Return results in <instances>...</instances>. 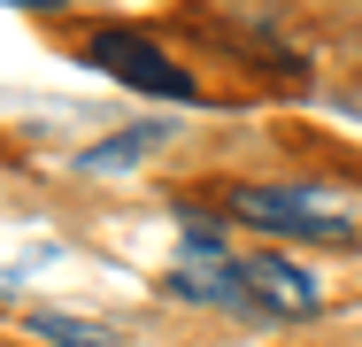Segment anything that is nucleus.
<instances>
[{"label": "nucleus", "mask_w": 362, "mask_h": 347, "mask_svg": "<svg viewBox=\"0 0 362 347\" xmlns=\"http://www.w3.org/2000/svg\"><path fill=\"white\" fill-rule=\"evenodd\" d=\"M231 216L286 232V239H332V247H347L362 232L355 201L332 193V186H231Z\"/></svg>", "instance_id": "f257e3e1"}, {"label": "nucleus", "mask_w": 362, "mask_h": 347, "mask_svg": "<svg viewBox=\"0 0 362 347\" xmlns=\"http://www.w3.org/2000/svg\"><path fill=\"white\" fill-rule=\"evenodd\" d=\"M85 55L108 69V77L139 85V93H162V101H193V93H201V85H193L185 69L162 55V47H146L139 31H93V47H85Z\"/></svg>", "instance_id": "f03ea898"}, {"label": "nucleus", "mask_w": 362, "mask_h": 347, "mask_svg": "<svg viewBox=\"0 0 362 347\" xmlns=\"http://www.w3.org/2000/svg\"><path fill=\"white\" fill-rule=\"evenodd\" d=\"M239 278H247V301H255L262 324H293V317H308L324 301V285L286 255H239Z\"/></svg>", "instance_id": "7ed1b4c3"}, {"label": "nucleus", "mask_w": 362, "mask_h": 347, "mask_svg": "<svg viewBox=\"0 0 362 347\" xmlns=\"http://www.w3.org/2000/svg\"><path fill=\"white\" fill-rule=\"evenodd\" d=\"M170 285L185 293V301H209L223 317H239V324H262L255 317V301H247V278H239V255H223V247H185L177 255V271Z\"/></svg>", "instance_id": "20e7f679"}, {"label": "nucleus", "mask_w": 362, "mask_h": 347, "mask_svg": "<svg viewBox=\"0 0 362 347\" xmlns=\"http://www.w3.org/2000/svg\"><path fill=\"white\" fill-rule=\"evenodd\" d=\"M31 332L54 347H116V332H100V324H77V317H62V309H39L31 317Z\"/></svg>", "instance_id": "39448f33"}, {"label": "nucleus", "mask_w": 362, "mask_h": 347, "mask_svg": "<svg viewBox=\"0 0 362 347\" xmlns=\"http://www.w3.org/2000/svg\"><path fill=\"white\" fill-rule=\"evenodd\" d=\"M162 147V132H132V139H116V147H85V170H116V162H139V154H154Z\"/></svg>", "instance_id": "423d86ee"}]
</instances>
